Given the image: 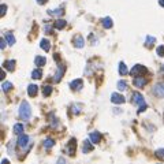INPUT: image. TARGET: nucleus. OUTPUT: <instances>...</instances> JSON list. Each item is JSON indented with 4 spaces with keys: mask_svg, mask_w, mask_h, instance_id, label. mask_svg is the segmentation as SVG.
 Listing matches in <instances>:
<instances>
[{
    "mask_svg": "<svg viewBox=\"0 0 164 164\" xmlns=\"http://www.w3.org/2000/svg\"><path fill=\"white\" fill-rule=\"evenodd\" d=\"M37 92H38V86L37 85H29V86H27V93H29V96L30 97H34L37 95Z\"/></svg>",
    "mask_w": 164,
    "mask_h": 164,
    "instance_id": "13",
    "label": "nucleus"
},
{
    "mask_svg": "<svg viewBox=\"0 0 164 164\" xmlns=\"http://www.w3.org/2000/svg\"><path fill=\"white\" fill-rule=\"evenodd\" d=\"M46 2H48V0H37V3H38L40 6H41V4H45Z\"/></svg>",
    "mask_w": 164,
    "mask_h": 164,
    "instance_id": "38",
    "label": "nucleus"
},
{
    "mask_svg": "<svg viewBox=\"0 0 164 164\" xmlns=\"http://www.w3.org/2000/svg\"><path fill=\"white\" fill-rule=\"evenodd\" d=\"M53 145H55V141L52 138H46L44 141V148H45V149H51Z\"/></svg>",
    "mask_w": 164,
    "mask_h": 164,
    "instance_id": "26",
    "label": "nucleus"
},
{
    "mask_svg": "<svg viewBox=\"0 0 164 164\" xmlns=\"http://www.w3.org/2000/svg\"><path fill=\"white\" fill-rule=\"evenodd\" d=\"M11 88H13V84L11 82H4V84L2 85V89H3V92H10L11 90Z\"/></svg>",
    "mask_w": 164,
    "mask_h": 164,
    "instance_id": "28",
    "label": "nucleus"
},
{
    "mask_svg": "<svg viewBox=\"0 0 164 164\" xmlns=\"http://www.w3.org/2000/svg\"><path fill=\"white\" fill-rule=\"evenodd\" d=\"M44 32L48 33V34L52 33V26H51L49 23H45V25H44Z\"/></svg>",
    "mask_w": 164,
    "mask_h": 164,
    "instance_id": "31",
    "label": "nucleus"
},
{
    "mask_svg": "<svg viewBox=\"0 0 164 164\" xmlns=\"http://www.w3.org/2000/svg\"><path fill=\"white\" fill-rule=\"evenodd\" d=\"M156 156H159L160 159H164V149H157L156 150Z\"/></svg>",
    "mask_w": 164,
    "mask_h": 164,
    "instance_id": "32",
    "label": "nucleus"
},
{
    "mask_svg": "<svg viewBox=\"0 0 164 164\" xmlns=\"http://www.w3.org/2000/svg\"><path fill=\"white\" fill-rule=\"evenodd\" d=\"M4 38L7 40V42H8V45H14V44H15V37L13 36V33L7 32L6 36H4Z\"/></svg>",
    "mask_w": 164,
    "mask_h": 164,
    "instance_id": "18",
    "label": "nucleus"
},
{
    "mask_svg": "<svg viewBox=\"0 0 164 164\" xmlns=\"http://www.w3.org/2000/svg\"><path fill=\"white\" fill-rule=\"evenodd\" d=\"M48 14H49V15H55V17H62V15L64 14V11H63V8H57V10H49V11H48Z\"/></svg>",
    "mask_w": 164,
    "mask_h": 164,
    "instance_id": "22",
    "label": "nucleus"
},
{
    "mask_svg": "<svg viewBox=\"0 0 164 164\" xmlns=\"http://www.w3.org/2000/svg\"><path fill=\"white\" fill-rule=\"evenodd\" d=\"M6 70H8V71H14L15 68V60H6L4 63H3Z\"/></svg>",
    "mask_w": 164,
    "mask_h": 164,
    "instance_id": "14",
    "label": "nucleus"
},
{
    "mask_svg": "<svg viewBox=\"0 0 164 164\" xmlns=\"http://www.w3.org/2000/svg\"><path fill=\"white\" fill-rule=\"evenodd\" d=\"M19 116L22 120H29L32 116V108H30V104L27 101H22L19 105Z\"/></svg>",
    "mask_w": 164,
    "mask_h": 164,
    "instance_id": "1",
    "label": "nucleus"
},
{
    "mask_svg": "<svg viewBox=\"0 0 164 164\" xmlns=\"http://www.w3.org/2000/svg\"><path fill=\"white\" fill-rule=\"evenodd\" d=\"M146 73H148V70L145 66H142V64H135L130 71L133 77H144V74H146Z\"/></svg>",
    "mask_w": 164,
    "mask_h": 164,
    "instance_id": "3",
    "label": "nucleus"
},
{
    "mask_svg": "<svg viewBox=\"0 0 164 164\" xmlns=\"http://www.w3.org/2000/svg\"><path fill=\"white\" fill-rule=\"evenodd\" d=\"M51 93H52V88H51L49 85H44V86H42V95H44V97L51 96Z\"/></svg>",
    "mask_w": 164,
    "mask_h": 164,
    "instance_id": "24",
    "label": "nucleus"
},
{
    "mask_svg": "<svg viewBox=\"0 0 164 164\" xmlns=\"http://www.w3.org/2000/svg\"><path fill=\"white\" fill-rule=\"evenodd\" d=\"M118 89L119 90H126L127 89V82L126 81H119L118 82Z\"/></svg>",
    "mask_w": 164,
    "mask_h": 164,
    "instance_id": "29",
    "label": "nucleus"
},
{
    "mask_svg": "<svg viewBox=\"0 0 164 164\" xmlns=\"http://www.w3.org/2000/svg\"><path fill=\"white\" fill-rule=\"evenodd\" d=\"M6 11H7V6L3 4L2 8H0V14H2V17H3V15H6Z\"/></svg>",
    "mask_w": 164,
    "mask_h": 164,
    "instance_id": "34",
    "label": "nucleus"
},
{
    "mask_svg": "<svg viewBox=\"0 0 164 164\" xmlns=\"http://www.w3.org/2000/svg\"><path fill=\"white\" fill-rule=\"evenodd\" d=\"M111 101L114 104H123L124 103V97L119 93H112L111 95Z\"/></svg>",
    "mask_w": 164,
    "mask_h": 164,
    "instance_id": "7",
    "label": "nucleus"
},
{
    "mask_svg": "<svg viewBox=\"0 0 164 164\" xmlns=\"http://www.w3.org/2000/svg\"><path fill=\"white\" fill-rule=\"evenodd\" d=\"M163 71H164V64H163Z\"/></svg>",
    "mask_w": 164,
    "mask_h": 164,
    "instance_id": "40",
    "label": "nucleus"
},
{
    "mask_svg": "<svg viewBox=\"0 0 164 164\" xmlns=\"http://www.w3.org/2000/svg\"><path fill=\"white\" fill-rule=\"evenodd\" d=\"M146 107H148L146 104H145V105H141V107H139V109H138V114H141V112H144V111H145V109H146Z\"/></svg>",
    "mask_w": 164,
    "mask_h": 164,
    "instance_id": "36",
    "label": "nucleus"
},
{
    "mask_svg": "<svg viewBox=\"0 0 164 164\" xmlns=\"http://www.w3.org/2000/svg\"><path fill=\"white\" fill-rule=\"evenodd\" d=\"M18 146L21 148L22 150H27L30 146H32V139H30V137L29 135H26V134H21L19 135V138H18Z\"/></svg>",
    "mask_w": 164,
    "mask_h": 164,
    "instance_id": "2",
    "label": "nucleus"
},
{
    "mask_svg": "<svg viewBox=\"0 0 164 164\" xmlns=\"http://www.w3.org/2000/svg\"><path fill=\"white\" fill-rule=\"evenodd\" d=\"M159 4L161 7H164V0H159Z\"/></svg>",
    "mask_w": 164,
    "mask_h": 164,
    "instance_id": "39",
    "label": "nucleus"
},
{
    "mask_svg": "<svg viewBox=\"0 0 164 164\" xmlns=\"http://www.w3.org/2000/svg\"><path fill=\"white\" fill-rule=\"evenodd\" d=\"M41 77H42V71H41L40 68L33 70V73H32V78H33V79H40Z\"/></svg>",
    "mask_w": 164,
    "mask_h": 164,
    "instance_id": "25",
    "label": "nucleus"
},
{
    "mask_svg": "<svg viewBox=\"0 0 164 164\" xmlns=\"http://www.w3.org/2000/svg\"><path fill=\"white\" fill-rule=\"evenodd\" d=\"M156 53H157V56L163 57V56H164V45L157 46V49H156Z\"/></svg>",
    "mask_w": 164,
    "mask_h": 164,
    "instance_id": "30",
    "label": "nucleus"
},
{
    "mask_svg": "<svg viewBox=\"0 0 164 164\" xmlns=\"http://www.w3.org/2000/svg\"><path fill=\"white\" fill-rule=\"evenodd\" d=\"M133 84H134V86H137V88H144L146 85V79L144 77H135Z\"/></svg>",
    "mask_w": 164,
    "mask_h": 164,
    "instance_id": "9",
    "label": "nucleus"
},
{
    "mask_svg": "<svg viewBox=\"0 0 164 164\" xmlns=\"http://www.w3.org/2000/svg\"><path fill=\"white\" fill-rule=\"evenodd\" d=\"M64 71H66V66L63 63H60L59 66H57V71H56V74H55V77H53V81L55 82H60L62 77L64 75Z\"/></svg>",
    "mask_w": 164,
    "mask_h": 164,
    "instance_id": "6",
    "label": "nucleus"
},
{
    "mask_svg": "<svg viewBox=\"0 0 164 164\" xmlns=\"http://www.w3.org/2000/svg\"><path fill=\"white\" fill-rule=\"evenodd\" d=\"M156 42V38L152 37V36H146V40H145V45L148 46V48H150V46H153Z\"/></svg>",
    "mask_w": 164,
    "mask_h": 164,
    "instance_id": "23",
    "label": "nucleus"
},
{
    "mask_svg": "<svg viewBox=\"0 0 164 164\" xmlns=\"http://www.w3.org/2000/svg\"><path fill=\"white\" fill-rule=\"evenodd\" d=\"M131 103L133 104H137V105H145V100H144V96L141 95L139 92H133L131 93Z\"/></svg>",
    "mask_w": 164,
    "mask_h": 164,
    "instance_id": "4",
    "label": "nucleus"
},
{
    "mask_svg": "<svg viewBox=\"0 0 164 164\" xmlns=\"http://www.w3.org/2000/svg\"><path fill=\"white\" fill-rule=\"evenodd\" d=\"M66 26H67V22H66L64 19H56V22H55V27H56L57 30L64 29Z\"/></svg>",
    "mask_w": 164,
    "mask_h": 164,
    "instance_id": "15",
    "label": "nucleus"
},
{
    "mask_svg": "<svg viewBox=\"0 0 164 164\" xmlns=\"http://www.w3.org/2000/svg\"><path fill=\"white\" fill-rule=\"evenodd\" d=\"M34 63H36V66H38V67H42V66H45L46 59L44 56H36L34 57Z\"/></svg>",
    "mask_w": 164,
    "mask_h": 164,
    "instance_id": "16",
    "label": "nucleus"
},
{
    "mask_svg": "<svg viewBox=\"0 0 164 164\" xmlns=\"http://www.w3.org/2000/svg\"><path fill=\"white\" fill-rule=\"evenodd\" d=\"M119 74L120 75H126L127 74V67L124 63H119Z\"/></svg>",
    "mask_w": 164,
    "mask_h": 164,
    "instance_id": "27",
    "label": "nucleus"
},
{
    "mask_svg": "<svg viewBox=\"0 0 164 164\" xmlns=\"http://www.w3.org/2000/svg\"><path fill=\"white\" fill-rule=\"evenodd\" d=\"M7 44H8V42H7L6 38H2V40H0V48H2V49H4Z\"/></svg>",
    "mask_w": 164,
    "mask_h": 164,
    "instance_id": "33",
    "label": "nucleus"
},
{
    "mask_svg": "<svg viewBox=\"0 0 164 164\" xmlns=\"http://www.w3.org/2000/svg\"><path fill=\"white\" fill-rule=\"evenodd\" d=\"M14 133L18 135H21L23 133V124L22 123H15L14 124Z\"/></svg>",
    "mask_w": 164,
    "mask_h": 164,
    "instance_id": "20",
    "label": "nucleus"
},
{
    "mask_svg": "<svg viewBox=\"0 0 164 164\" xmlns=\"http://www.w3.org/2000/svg\"><path fill=\"white\" fill-rule=\"evenodd\" d=\"M75 146H77V144H75V139H71L68 144H67V153L68 155H71L74 156V153H75Z\"/></svg>",
    "mask_w": 164,
    "mask_h": 164,
    "instance_id": "10",
    "label": "nucleus"
},
{
    "mask_svg": "<svg viewBox=\"0 0 164 164\" xmlns=\"http://www.w3.org/2000/svg\"><path fill=\"white\" fill-rule=\"evenodd\" d=\"M74 45H75L77 48H82V46L85 45V42H84V37H82L81 34H77V36L74 37Z\"/></svg>",
    "mask_w": 164,
    "mask_h": 164,
    "instance_id": "11",
    "label": "nucleus"
},
{
    "mask_svg": "<svg viewBox=\"0 0 164 164\" xmlns=\"http://www.w3.org/2000/svg\"><path fill=\"white\" fill-rule=\"evenodd\" d=\"M152 95H155L156 97H160V99H164V82H160V84H156L153 89H152Z\"/></svg>",
    "mask_w": 164,
    "mask_h": 164,
    "instance_id": "5",
    "label": "nucleus"
},
{
    "mask_svg": "<svg viewBox=\"0 0 164 164\" xmlns=\"http://www.w3.org/2000/svg\"><path fill=\"white\" fill-rule=\"evenodd\" d=\"M82 86H84L82 79H74V81L70 82V88H71L73 90H81Z\"/></svg>",
    "mask_w": 164,
    "mask_h": 164,
    "instance_id": "8",
    "label": "nucleus"
},
{
    "mask_svg": "<svg viewBox=\"0 0 164 164\" xmlns=\"http://www.w3.org/2000/svg\"><path fill=\"white\" fill-rule=\"evenodd\" d=\"M40 46H41V49H44V51H45V52H48V51L51 49V44H49V41H48V40H45V38H42V40H41Z\"/></svg>",
    "mask_w": 164,
    "mask_h": 164,
    "instance_id": "17",
    "label": "nucleus"
},
{
    "mask_svg": "<svg viewBox=\"0 0 164 164\" xmlns=\"http://www.w3.org/2000/svg\"><path fill=\"white\" fill-rule=\"evenodd\" d=\"M73 112H74V114H79V112H81L79 107H77V105H73Z\"/></svg>",
    "mask_w": 164,
    "mask_h": 164,
    "instance_id": "35",
    "label": "nucleus"
},
{
    "mask_svg": "<svg viewBox=\"0 0 164 164\" xmlns=\"http://www.w3.org/2000/svg\"><path fill=\"white\" fill-rule=\"evenodd\" d=\"M6 78V71H0V79H4Z\"/></svg>",
    "mask_w": 164,
    "mask_h": 164,
    "instance_id": "37",
    "label": "nucleus"
},
{
    "mask_svg": "<svg viewBox=\"0 0 164 164\" xmlns=\"http://www.w3.org/2000/svg\"><path fill=\"white\" fill-rule=\"evenodd\" d=\"M89 137H90V142H93V144H99L100 139H101V135H100L99 131H92Z\"/></svg>",
    "mask_w": 164,
    "mask_h": 164,
    "instance_id": "12",
    "label": "nucleus"
},
{
    "mask_svg": "<svg viewBox=\"0 0 164 164\" xmlns=\"http://www.w3.org/2000/svg\"><path fill=\"white\" fill-rule=\"evenodd\" d=\"M92 144H89V141H85L84 142V148H82V152H84V153H89L90 150H93V145H92Z\"/></svg>",
    "mask_w": 164,
    "mask_h": 164,
    "instance_id": "21",
    "label": "nucleus"
},
{
    "mask_svg": "<svg viewBox=\"0 0 164 164\" xmlns=\"http://www.w3.org/2000/svg\"><path fill=\"white\" fill-rule=\"evenodd\" d=\"M101 22H103V26L105 27V29H111V27H112V25H114V23H112V19L109 18V17L104 18Z\"/></svg>",
    "mask_w": 164,
    "mask_h": 164,
    "instance_id": "19",
    "label": "nucleus"
}]
</instances>
